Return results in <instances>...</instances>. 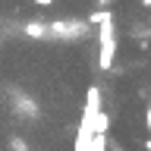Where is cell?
Returning <instances> with one entry per match:
<instances>
[{"mask_svg": "<svg viewBox=\"0 0 151 151\" xmlns=\"http://www.w3.org/2000/svg\"><path fill=\"white\" fill-rule=\"evenodd\" d=\"M145 126H148V132H151V107H145Z\"/></svg>", "mask_w": 151, "mask_h": 151, "instance_id": "6da1fadb", "label": "cell"}, {"mask_svg": "<svg viewBox=\"0 0 151 151\" xmlns=\"http://www.w3.org/2000/svg\"><path fill=\"white\" fill-rule=\"evenodd\" d=\"M142 6H145V9H151V0H142Z\"/></svg>", "mask_w": 151, "mask_h": 151, "instance_id": "7a4b0ae2", "label": "cell"}, {"mask_svg": "<svg viewBox=\"0 0 151 151\" xmlns=\"http://www.w3.org/2000/svg\"><path fill=\"white\" fill-rule=\"evenodd\" d=\"M145 148H148V151H151V135H148V139H145Z\"/></svg>", "mask_w": 151, "mask_h": 151, "instance_id": "3957f363", "label": "cell"}]
</instances>
